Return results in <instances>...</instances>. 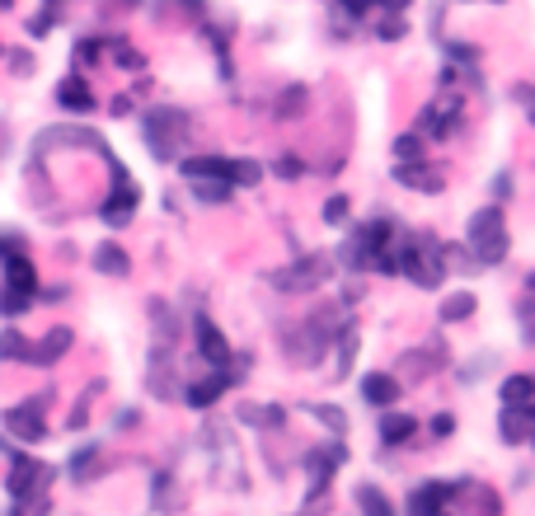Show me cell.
<instances>
[{"mask_svg": "<svg viewBox=\"0 0 535 516\" xmlns=\"http://www.w3.org/2000/svg\"><path fill=\"white\" fill-rule=\"evenodd\" d=\"M343 324H348L343 310H315L301 329H287V357L296 366H320L324 357H329V348H334Z\"/></svg>", "mask_w": 535, "mask_h": 516, "instance_id": "6da1fadb", "label": "cell"}, {"mask_svg": "<svg viewBox=\"0 0 535 516\" xmlns=\"http://www.w3.org/2000/svg\"><path fill=\"white\" fill-rule=\"evenodd\" d=\"M399 273L409 277L413 287L437 291L446 282L442 244L432 240V235H409V240H404V249H399Z\"/></svg>", "mask_w": 535, "mask_h": 516, "instance_id": "7a4b0ae2", "label": "cell"}, {"mask_svg": "<svg viewBox=\"0 0 535 516\" xmlns=\"http://www.w3.org/2000/svg\"><path fill=\"white\" fill-rule=\"evenodd\" d=\"M465 244L479 268H493L507 258V221H503V207H479L465 226Z\"/></svg>", "mask_w": 535, "mask_h": 516, "instance_id": "3957f363", "label": "cell"}, {"mask_svg": "<svg viewBox=\"0 0 535 516\" xmlns=\"http://www.w3.org/2000/svg\"><path fill=\"white\" fill-rule=\"evenodd\" d=\"M141 132H146V146H151L155 160H174V155L184 151L188 113H179V108H151L146 122H141Z\"/></svg>", "mask_w": 535, "mask_h": 516, "instance_id": "277c9868", "label": "cell"}, {"mask_svg": "<svg viewBox=\"0 0 535 516\" xmlns=\"http://www.w3.org/2000/svg\"><path fill=\"white\" fill-rule=\"evenodd\" d=\"M390 240H395V226H390L385 216H376V221L357 226L348 240H343L338 263H343V268H352V273H362V268H371V258L381 254V249H390Z\"/></svg>", "mask_w": 535, "mask_h": 516, "instance_id": "5b68a950", "label": "cell"}, {"mask_svg": "<svg viewBox=\"0 0 535 516\" xmlns=\"http://www.w3.org/2000/svg\"><path fill=\"white\" fill-rule=\"evenodd\" d=\"M460 118H465V99H460L451 85H446L437 99H432L423 113H418V137L428 141H451L460 132Z\"/></svg>", "mask_w": 535, "mask_h": 516, "instance_id": "8992f818", "label": "cell"}, {"mask_svg": "<svg viewBox=\"0 0 535 516\" xmlns=\"http://www.w3.org/2000/svg\"><path fill=\"white\" fill-rule=\"evenodd\" d=\"M329 277H334V254H301L296 263H291V268H277V273H273V287L306 296V291H320Z\"/></svg>", "mask_w": 535, "mask_h": 516, "instance_id": "52a82bcc", "label": "cell"}, {"mask_svg": "<svg viewBox=\"0 0 535 516\" xmlns=\"http://www.w3.org/2000/svg\"><path fill=\"white\" fill-rule=\"evenodd\" d=\"M442 516H503V498L489 484H451V502Z\"/></svg>", "mask_w": 535, "mask_h": 516, "instance_id": "ba28073f", "label": "cell"}, {"mask_svg": "<svg viewBox=\"0 0 535 516\" xmlns=\"http://www.w3.org/2000/svg\"><path fill=\"white\" fill-rule=\"evenodd\" d=\"M108 169H113V193H108V202L99 207V216H104L108 226H127V221H132V212H137L141 193H137V183H132V174H127L113 155H108Z\"/></svg>", "mask_w": 535, "mask_h": 516, "instance_id": "9c48e42d", "label": "cell"}, {"mask_svg": "<svg viewBox=\"0 0 535 516\" xmlns=\"http://www.w3.org/2000/svg\"><path fill=\"white\" fill-rule=\"evenodd\" d=\"M193 338H198V352H202V362L207 366H216V371H240L245 362H235V352H230V343H226V334L216 329L212 319L207 315H198L193 319Z\"/></svg>", "mask_w": 535, "mask_h": 516, "instance_id": "30bf717a", "label": "cell"}, {"mask_svg": "<svg viewBox=\"0 0 535 516\" xmlns=\"http://www.w3.org/2000/svg\"><path fill=\"white\" fill-rule=\"evenodd\" d=\"M343 460H348V446H343V441H329V446H320V451H310V456H306L310 498L329 488V479H334V470H338V465H343Z\"/></svg>", "mask_w": 535, "mask_h": 516, "instance_id": "8fae6325", "label": "cell"}, {"mask_svg": "<svg viewBox=\"0 0 535 516\" xmlns=\"http://www.w3.org/2000/svg\"><path fill=\"white\" fill-rule=\"evenodd\" d=\"M5 432H10L15 441H24V446H38V441L47 437L43 399H38V404H19V409L5 413Z\"/></svg>", "mask_w": 535, "mask_h": 516, "instance_id": "7c38bea8", "label": "cell"}, {"mask_svg": "<svg viewBox=\"0 0 535 516\" xmlns=\"http://www.w3.org/2000/svg\"><path fill=\"white\" fill-rule=\"evenodd\" d=\"M52 479V470L47 465H38L33 456H15V470H10V479H5V488H10V498L15 502H29L38 488Z\"/></svg>", "mask_w": 535, "mask_h": 516, "instance_id": "4fadbf2b", "label": "cell"}, {"mask_svg": "<svg viewBox=\"0 0 535 516\" xmlns=\"http://www.w3.org/2000/svg\"><path fill=\"white\" fill-rule=\"evenodd\" d=\"M235 380H240V371H212V376H202V380H193V385H184V404H188V409H212V404L226 395Z\"/></svg>", "mask_w": 535, "mask_h": 516, "instance_id": "5bb4252c", "label": "cell"}, {"mask_svg": "<svg viewBox=\"0 0 535 516\" xmlns=\"http://www.w3.org/2000/svg\"><path fill=\"white\" fill-rule=\"evenodd\" d=\"M395 183L413 188V193H442L446 188V174L428 160H409V165H395Z\"/></svg>", "mask_w": 535, "mask_h": 516, "instance_id": "9a60e30c", "label": "cell"}, {"mask_svg": "<svg viewBox=\"0 0 535 516\" xmlns=\"http://www.w3.org/2000/svg\"><path fill=\"white\" fill-rule=\"evenodd\" d=\"M446 502H451V484H442V479H428V484H418L409 493V507H404V512H409V516H442Z\"/></svg>", "mask_w": 535, "mask_h": 516, "instance_id": "2e32d148", "label": "cell"}, {"mask_svg": "<svg viewBox=\"0 0 535 516\" xmlns=\"http://www.w3.org/2000/svg\"><path fill=\"white\" fill-rule=\"evenodd\" d=\"M507 446H521V441H531L535 432V404H503V423H498Z\"/></svg>", "mask_w": 535, "mask_h": 516, "instance_id": "e0dca14e", "label": "cell"}, {"mask_svg": "<svg viewBox=\"0 0 535 516\" xmlns=\"http://www.w3.org/2000/svg\"><path fill=\"white\" fill-rule=\"evenodd\" d=\"M362 399H367L371 409H395L399 380H395V376H385V371H371V376L362 380Z\"/></svg>", "mask_w": 535, "mask_h": 516, "instance_id": "ac0fdd59", "label": "cell"}, {"mask_svg": "<svg viewBox=\"0 0 535 516\" xmlns=\"http://www.w3.org/2000/svg\"><path fill=\"white\" fill-rule=\"evenodd\" d=\"M428 343H432V348H418V352H409V357L399 362V371H404V376H418V371H423V376H432V371L446 362V343H442V338H428Z\"/></svg>", "mask_w": 535, "mask_h": 516, "instance_id": "d6986e66", "label": "cell"}, {"mask_svg": "<svg viewBox=\"0 0 535 516\" xmlns=\"http://www.w3.org/2000/svg\"><path fill=\"white\" fill-rule=\"evenodd\" d=\"M306 108H310V90H306V85H287V90L277 94L273 118L277 122H296V118H306Z\"/></svg>", "mask_w": 535, "mask_h": 516, "instance_id": "ffe728a7", "label": "cell"}, {"mask_svg": "<svg viewBox=\"0 0 535 516\" xmlns=\"http://www.w3.org/2000/svg\"><path fill=\"white\" fill-rule=\"evenodd\" d=\"M413 432H418V418H413V413L385 409V418H381V441H385V446H404Z\"/></svg>", "mask_w": 535, "mask_h": 516, "instance_id": "44dd1931", "label": "cell"}, {"mask_svg": "<svg viewBox=\"0 0 535 516\" xmlns=\"http://www.w3.org/2000/svg\"><path fill=\"white\" fill-rule=\"evenodd\" d=\"M76 338H71V329H52V334L43 338V348H33V357L29 362H38V366H52V362H62L66 357V348H71Z\"/></svg>", "mask_w": 535, "mask_h": 516, "instance_id": "7402d4cb", "label": "cell"}, {"mask_svg": "<svg viewBox=\"0 0 535 516\" xmlns=\"http://www.w3.org/2000/svg\"><path fill=\"white\" fill-rule=\"evenodd\" d=\"M94 268L108 277H127L132 273V258H127V249H118V244H99V249H94Z\"/></svg>", "mask_w": 535, "mask_h": 516, "instance_id": "603a6c76", "label": "cell"}, {"mask_svg": "<svg viewBox=\"0 0 535 516\" xmlns=\"http://www.w3.org/2000/svg\"><path fill=\"white\" fill-rule=\"evenodd\" d=\"M334 352H338V362H334V380H348L352 357H357V329H352V324H343V329H338Z\"/></svg>", "mask_w": 535, "mask_h": 516, "instance_id": "cb8c5ba5", "label": "cell"}, {"mask_svg": "<svg viewBox=\"0 0 535 516\" xmlns=\"http://www.w3.org/2000/svg\"><path fill=\"white\" fill-rule=\"evenodd\" d=\"M57 104H62V108H76V113H90V108H94V94L85 90V80L71 76V80H62V85H57Z\"/></svg>", "mask_w": 535, "mask_h": 516, "instance_id": "d4e9b609", "label": "cell"}, {"mask_svg": "<svg viewBox=\"0 0 535 516\" xmlns=\"http://www.w3.org/2000/svg\"><path fill=\"white\" fill-rule=\"evenodd\" d=\"M5 287H24V291H38V273L24 254H10L5 258Z\"/></svg>", "mask_w": 535, "mask_h": 516, "instance_id": "484cf974", "label": "cell"}, {"mask_svg": "<svg viewBox=\"0 0 535 516\" xmlns=\"http://www.w3.org/2000/svg\"><path fill=\"white\" fill-rule=\"evenodd\" d=\"M376 5L385 0H338V19H334V33H348V24L357 29V19H367Z\"/></svg>", "mask_w": 535, "mask_h": 516, "instance_id": "4316f807", "label": "cell"}, {"mask_svg": "<svg viewBox=\"0 0 535 516\" xmlns=\"http://www.w3.org/2000/svg\"><path fill=\"white\" fill-rule=\"evenodd\" d=\"M240 423H249V427H282V404H245V409L235 413Z\"/></svg>", "mask_w": 535, "mask_h": 516, "instance_id": "83f0119b", "label": "cell"}, {"mask_svg": "<svg viewBox=\"0 0 535 516\" xmlns=\"http://www.w3.org/2000/svg\"><path fill=\"white\" fill-rule=\"evenodd\" d=\"M503 404H535V376L531 371H517V376L503 380Z\"/></svg>", "mask_w": 535, "mask_h": 516, "instance_id": "f1b7e54d", "label": "cell"}, {"mask_svg": "<svg viewBox=\"0 0 535 516\" xmlns=\"http://www.w3.org/2000/svg\"><path fill=\"white\" fill-rule=\"evenodd\" d=\"M193 183V198L198 202H226L235 193V183L230 179H188Z\"/></svg>", "mask_w": 535, "mask_h": 516, "instance_id": "f546056e", "label": "cell"}, {"mask_svg": "<svg viewBox=\"0 0 535 516\" xmlns=\"http://www.w3.org/2000/svg\"><path fill=\"white\" fill-rule=\"evenodd\" d=\"M442 258H446V273H479L470 244H442Z\"/></svg>", "mask_w": 535, "mask_h": 516, "instance_id": "4dcf8cb0", "label": "cell"}, {"mask_svg": "<svg viewBox=\"0 0 535 516\" xmlns=\"http://www.w3.org/2000/svg\"><path fill=\"white\" fill-rule=\"evenodd\" d=\"M0 357H5V362H29L33 357L29 338L19 334V329H5V334H0Z\"/></svg>", "mask_w": 535, "mask_h": 516, "instance_id": "1f68e13d", "label": "cell"}, {"mask_svg": "<svg viewBox=\"0 0 535 516\" xmlns=\"http://www.w3.org/2000/svg\"><path fill=\"white\" fill-rule=\"evenodd\" d=\"M357 507H362V516H395V507H390V498H385L381 488H357Z\"/></svg>", "mask_w": 535, "mask_h": 516, "instance_id": "d6a6232c", "label": "cell"}, {"mask_svg": "<svg viewBox=\"0 0 535 516\" xmlns=\"http://www.w3.org/2000/svg\"><path fill=\"white\" fill-rule=\"evenodd\" d=\"M409 160H428V141L418 137V132H404L395 141V165H409Z\"/></svg>", "mask_w": 535, "mask_h": 516, "instance_id": "836d02e7", "label": "cell"}, {"mask_svg": "<svg viewBox=\"0 0 535 516\" xmlns=\"http://www.w3.org/2000/svg\"><path fill=\"white\" fill-rule=\"evenodd\" d=\"M474 305H479V301H474L470 291H456V296H446V301H442V319H446V324H456V319H470V315H474Z\"/></svg>", "mask_w": 535, "mask_h": 516, "instance_id": "e575fe53", "label": "cell"}, {"mask_svg": "<svg viewBox=\"0 0 535 516\" xmlns=\"http://www.w3.org/2000/svg\"><path fill=\"white\" fill-rule=\"evenodd\" d=\"M33 296H38V291L5 287V291H0V315H24V310H29V305H33Z\"/></svg>", "mask_w": 535, "mask_h": 516, "instance_id": "d590c367", "label": "cell"}, {"mask_svg": "<svg viewBox=\"0 0 535 516\" xmlns=\"http://www.w3.org/2000/svg\"><path fill=\"white\" fill-rule=\"evenodd\" d=\"M404 33H409V24H404V15H395V10H385V19H381V24H376V38H381V43H399Z\"/></svg>", "mask_w": 535, "mask_h": 516, "instance_id": "8d00e7d4", "label": "cell"}, {"mask_svg": "<svg viewBox=\"0 0 535 516\" xmlns=\"http://www.w3.org/2000/svg\"><path fill=\"white\" fill-rule=\"evenodd\" d=\"M310 413H315V418H320V423L329 427L334 437H343V432H348V413H343V409H334V404H315V409H310Z\"/></svg>", "mask_w": 535, "mask_h": 516, "instance_id": "74e56055", "label": "cell"}, {"mask_svg": "<svg viewBox=\"0 0 535 516\" xmlns=\"http://www.w3.org/2000/svg\"><path fill=\"white\" fill-rule=\"evenodd\" d=\"M94 470H99V446H85V451H76V460H71V479H90Z\"/></svg>", "mask_w": 535, "mask_h": 516, "instance_id": "f35d334b", "label": "cell"}, {"mask_svg": "<svg viewBox=\"0 0 535 516\" xmlns=\"http://www.w3.org/2000/svg\"><path fill=\"white\" fill-rule=\"evenodd\" d=\"M348 212H352L348 193H334V198L324 202V221H329V226H343V221H348Z\"/></svg>", "mask_w": 535, "mask_h": 516, "instance_id": "ab89813d", "label": "cell"}, {"mask_svg": "<svg viewBox=\"0 0 535 516\" xmlns=\"http://www.w3.org/2000/svg\"><path fill=\"white\" fill-rule=\"evenodd\" d=\"M273 174L277 179H301V174H306V160H301V155H277Z\"/></svg>", "mask_w": 535, "mask_h": 516, "instance_id": "60d3db41", "label": "cell"}, {"mask_svg": "<svg viewBox=\"0 0 535 516\" xmlns=\"http://www.w3.org/2000/svg\"><path fill=\"white\" fill-rule=\"evenodd\" d=\"M94 395H99V380H94L90 390H85V395H80V404H76V409H71V418H66V427H85V423H90V418H85V413H90V399H94Z\"/></svg>", "mask_w": 535, "mask_h": 516, "instance_id": "b9f144b4", "label": "cell"}, {"mask_svg": "<svg viewBox=\"0 0 535 516\" xmlns=\"http://www.w3.org/2000/svg\"><path fill=\"white\" fill-rule=\"evenodd\" d=\"M113 61H118V66H132V71H141V66H146V61H141V52H132L123 38H113Z\"/></svg>", "mask_w": 535, "mask_h": 516, "instance_id": "7bdbcfd3", "label": "cell"}, {"mask_svg": "<svg viewBox=\"0 0 535 516\" xmlns=\"http://www.w3.org/2000/svg\"><path fill=\"white\" fill-rule=\"evenodd\" d=\"M259 179H263V169L254 165V160H235V183H245V188H254Z\"/></svg>", "mask_w": 535, "mask_h": 516, "instance_id": "ee69618b", "label": "cell"}, {"mask_svg": "<svg viewBox=\"0 0 535 516\" xmlns=\"http://www.w3.org/2000/svg\"><path fill=\"white\" fill-rule=\"evenodd\" d=\"M99 57V38H85V43L76 47V61H94Z\"/></svg>", "mask_w": 535, "mask_h": 516, "instance_id": "f6af8a7d", "label": "cell"}, {"mask_svg": "<svg viewBox=\"0 0 535 516\" xmlns=\"http://www.w3.org/2000/svg\"><path fill=\"white\" fill-rule=\"evenodd\" d=\"M451 413H437V418H432V432H437V437H451Z\"/></svg>", "mask_w": 535, "mask_h": 516, "instance_id": "bcb514c9", "label": "cell"}, {"mask_svg": "<svg viewBox=\"0 0 535 516\" xmlns=\"http://www.w3.org/2000/svg\"><path fill=\"white\" fill-rule=\"evenodd\" d=\"M517 99L526 104V113H531V122H535V90L531 85H517Z\"/></svg>", "mask_w": 535, "mask_h": 516, "instance_id": "7dc6e473", "label": "cell"}, {"mask_svg": "<svg viewBox=\"0 0 535 516\" xmlns=\"http://www.w3.org/2000/svg\"><path fill=\"white\" fill-rule=\"evenodd\" d=\"M507 193H512V174H498L493 179V198H507Z\"/></svg>", "mask_w": 535, "mask_h": 516, "instance_id": "c3c4849f", "label": "cell"}, {"mask_svg": "<svg viewBox=\"0 0 535 516\" xmlns=\"http://www.w3.org/2000/svg\"><path fill=\"white\" fill-rule=\"evenodd\" d=\"M19 249H24V240H10V235H0V254H5V258L19 254Z\"/></svg>", "mask_w": 535, "mask_h": 516, "instance_id": "681fc988", "label": "cell"}, {"mask_svg": "<svg viewBox=\"0 0 535 516\" xmlns=\"http://www.w3.org/2000/svg\"><path fill=\"white\" fill-rule=\"evenodd\" d=\"M10 5H15V0H0V10H10Z\"/></svg>", "mask_w": 535, "mask_h": 516, "instance_id": "f907efd6", "label": "cell"}, {"mask_svg": "<svg viewBox=\"0 0 535 516\" xmlns=\"http://www.w3.org/2000/svg\"><path fill=\"white\" fill-rule=\"evenodd\" d=\"M531 441H535V432H531Z\"/></svg>", "mask_w": 535, "mask_h": 516, "instance_id": "816d5d0a", "label": "cell"}]
</instances>
